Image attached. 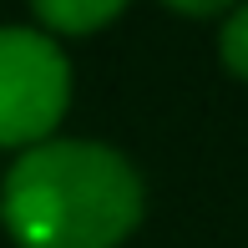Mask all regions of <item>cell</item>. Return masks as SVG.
<instances>
[{"label":"cell","mask_w":248,"mask_h":248,"mask_svg":"<svg viewBox=\"0 0 248 248\" xmlns=\"http://www.w3.org/2000/svg\"><path fill=\"white\" fill-rule=\"evenodd\" d=\"M137 167L107 142L51 137L0 177V223L16 248H117L142 223Z\"/></svg>","instance_id":"obj_1"},{"label":"cell","mask_w":248,"mask_h":248,"mask_svg":"<svg viewBox=\"0 0 248 248\" xmlns=\"http://www.w3.org/2000/svg\"><path fill=\"white\" fill-rule=\"evenodd\" d=\"M218 51H223V66L248 81V5H238L228 16V26H223V36H218Z\"/></svg>","instance_id":"obj_4"},{"label":"cell","mask_w":248,"mask_h":248,"mask_svg":"<svg viewBox=\"0 0 248 248\" xmlns=\"http://www.w3.org/2000/svg\"><path fill=\"white\" fill-rule=\"evenodd\" d=\"M162 5H172L177 16H218V10H233L238 0H162Z\"/></svg>","instance_id":"obj_5"},{"label":"cell","mask_w":248,"mask_h":248,"mask_svg":"<svg viewBox=\"0 0 248 248\" xmlns=\"http://www.w3.org/2000/svg\"><path fill=\"white\" fill-rule=\"evenodd\" d=\"M71 107V61L41 26H0V147L26 152L56 137Z\"/></svg>","instance_id":"obj_2"},{"label":"cell","mask_w":248,"mask_h":248,"mask_svg":"<svg viewBox=\"0 0 248 248\" xmlns=\"http://www.w3.org/2000/svg\"><path fill=\"white\" fill-rule=\"evenodd\" d=\"M31 10L51 36H92L127 10V0H31Z\"/></svg>","instance_id":"obj_3"}]
</instances>
